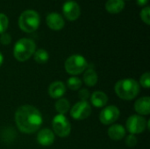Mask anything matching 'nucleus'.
<instances>
[{
	"instance_id": "obj_12",
	"label": "nucleus",
	"mask_w": 150,
	"mask_h": 149,
	"mask_svg": "<svg viewBox=\"0 0 150 149\" xmlns=\"http://www.w3.org/2000/svg\"><path fill=\"white\" fill-rule=\"evenodd\" d=\"M47 25L52 30L58 31L63 28L64 26V19L63 18L55 12H52L47 17Z\"/></svg>"
},
{
	"instance_id": "obj_4",
	"label": "nucleus",
	"mask_w": 150,
	"mask_h": 149,
	"mask_svg": "<svg viewBox=\"0 0 150 149\" xmlns=\"http://www.w3.org/2000/svg\"><path fill=\"white\" fill-rule=\"evenodd\" d=\"M40 23V15L33 10H26L23 11L18 18V25L20 29L25 32H33L36 31Z\"/></svg>"
},
{
	"instance_id": "obj_5",
	"label": "nucleus",
	"mask_w": 150,
	"mask_h": 149,
	"mask_svg": "<svg viewBox=\"0 0 150 149\" xmlns=\"http://www.w3.org/2000/svg\"><path fill=\"white\" fill-rule=\"evenodd\" d=\"M87 67V61L83 56L80 54H73L69 56L66 60L64 64V68L67 73L72 76H77L83 73V71H85Z\"/></svg>"
},
{
	"instance_id": "obj_8",
	"label": "nucleus",
	"mask_w": 150,
	"mask_h": 149,
	"mask_svg": "<svg viewBox=\"0 0 150 149\" xmlns=\"http://www.w3.org/2000/svg\"><path fill=\"white\" fill-rule=\"evenodd\" d=\"M91 113V106L86 101H80L76 103L70 110V116L76 120H83L87 119Z\"/></svg>"
},
{
	"instance_id": "obj_1",
	"label": "nucleus",
	"mask_w": 150,
	"mask_h": 149,
	"mask_svg": "<svg viewBox=\"0 0 150 149\" xmlns=\"http://www.w3.org/2000/svg\"><path fill=\"white\" fill-rule=\"evenodd\" d=\"M15 123L22 133H33L40 128L43 118L37 108L33 105H25L18 107L16 111Z\"/></svg>"
},
{
	"instance_id": "obj_11",
	"label": "nucleus",
	"mask_w": 150,
	"mask_h": 149,
	"mask_svg": "<svg viewBox=\"0 0 150 149\" xmlns=\"http://www.w3.org/2000/svg\"><path fill=\"white\" fill-rule=\"evenodd\" d=\"M37 141L41 146H50L54 141V133L48 128L41 129L37 135Z\"/></svg>"
},
{
	"instance_id": "obj_13",
	"label": "nucleus",
	"mask_w": 150,
	"mask_h": 149,
	"mask_svg": "<svg viewBox=\"0 0 150 149\" xmlns=\"http://www.w3.org/2000/svg\"><path fill=\"white\" fill-rule=\"evenodd\" d=\"M66 92V86L64 83L61 81L54 82L50 84L48 88V94L52 98L58 99L61 98Z\"/></svg>"
},
{
	"instance_id": "obj_19",
	"label": "nucleus",
	"mask_w": 150,
	"mask_h": 149,
	"mask_svg": "<svg viewBox=\"0 0 150 149\" xmlns=\"http://www.w3.org/2000/svg\"><path fill=\"white\" fill-rule=\"evenodd\" d=\"M70 104L66 98H59L55 103V110L59 114L64 115L69 112Z\"/></svg>"
},
{
	"instance_id": "obj_10",
	"label": "nucleus",
	"mask_w": 150,
	"mask_h": 149,
	"mask_svg": "<svg viewBox=\"0 0 150 149\" xmlns=\"http://www.w3.org/2000/svg\"><path fill=\"white\" fill-rule=\"evenodd\" d=\"M62 11L66 18H68L70 21L76 20L81 14V9L79 4L72 0L64 3L62 7Z\"/></svg>"
},
{
	"instance_id": "obj_15",
	"label": "nucleus",
	"mask_w": 150,
	"mask_h": 149,
	"mask_svg": "<svg viewBox=\"0 0 150 149\" xmlns=\"http://www.w3.org/2000/svg\"><path fill=\"white\" fill-rule=\"evenodd\" d=\"M108 101L107 95L103 91H95L91 96V102L93 106L97 108H102L106 105Z\"/></svg>"
},
{
	"instance_id": "obj_25",
	"label": "nucleus",
	"mask_w": 150,
	"mask_h": 149,
	"mask_svg": "<svg viewBox=\"0 0 150 149\" xmlns=\"http://www.w3.org/2000/svg\"><path fill=\"white\" fill-rule=\"evenodd\" d=\"M126 144L129 148H134L137 144V138L134 134H130L126 139Z\"/></svg>"
},
{
	"instance_id": "obj_14",
	"label": "nucleus",
	"mask_w": 150,
	"mask_h": 149,
	"mask_svg": "<svg viewBox=\"0 0 150 149\" xmlns=\"http://www.w3.org/2000/svg\"><path fill=\"white\" fill-rule=\"evenodd\" d=\"M134 110L140 115H149L150 113L149 97H143L139 98L134 104Z\"/></svg>"
},
{
	"instance_id": "obj_16",
	"label": "nucleus",
	"mask_w": 150,
	"mask_h": 149,
	"mask_svg": "<svg viewBox=\"0 0 150 149\" xmlns=\"http://www.w3.org/2000/svg\"><path fill=\"white\" fill-rule=\"evenodd\" d=\"M108 136L113 141H120L126 135V129L123 126L115 124L108 129Z\"/></svg>"
},
{
	"instance_id": "obj_30",
	"label": "nucleus",
	"mask_w": 150,
	"mask_h": 149,
	"mask_svg": "<svg viewBox=\"0 0 150 149\" xmlns=\"http://www.w3.org/2000/svg\"><path fill=\"white\" fill-rule=\"evenodd\" d=\"M69 1H70V0H69Z\"/></svg>"
},
{
	"instance_id": "obj_6",
	"label": "nucleus",
	"mask_w": 150,
	"mask_h": 149,
	"mask_svg": "<svg viewBox=\"0 0 150 149\" xmlns=\"http://www.w3.org/2000/svg\"><path fill=\"white\" fill-rule=\"evenodd\" d=\"M52 126L54 133L62 138L69 136L71 132V125L69 121L64 115L62 114H58L54 118Z\"/></svg>"
},
{
	"instance_id": "obj_29",
	"label": "nucleus",
	"mask_w": 150,
	"mask_h": 149,
	"mask_svg": "<svg viewBox=\"0 0 150 149\" xmlns=\"http://www.w3.org/2000/svg\"><path fill=\"white\" fill-rule=\"evenodd\" d=\"M3 62H4V56H3L2 53L0 52V67H1V65L3 64Z\"/></svg>"
},
{
	"instance_id": "obj_7",
	"label": "nucleus",
	"mask_w": 150,
	"mask_h": 149,
	"mask_svg": "<svg viewBox=\"0 0 150 149\" xmlns=\"http://www.w3.org/2000/svg\"><path fill=\"white\" fill-rule=\"evenodd\" d=\"M147 120L140 115H132L127 121V129L131 134H139L145 131Z\"/></svg>"
},
{
	"instance_id": "obj_17",
	"label": "nucleus",
	"mask_w": 150,
	"mask_h": 149,
	"mask_svg": "<svg viewBox=\"0 0 150 149\" xmlns=\"http://www.w3.org/2000/svg\"><path fill=\"white\" fill-rule=\"evenodd\" d=\"M125 7L124 0H108L105 4V9L110 13H119Z\"/></svg>"
},
{
	"instance_id": "obj_26",
	"label": "nucleus",
	"mask_w": 150,
	"mask_h": 149,
	"mask_svg": "<svg viewBox=\"0 0 150 149\" xmlns=\"http://www.w3.org/2000/svg\"><path fill=\"white\" fill-rule=\"evenodd\" d=\"M11 41V37L10 34L6 33V32H4L1 34V37H0V42L1 44L3 45H9Z\"/></svg>"
},
{
	"instance_id": "obj_18",
	"label": "nucleus",
	"mask_w": 150,
	"mask_h": 149,
	"mask_svg": "<svg viewBox=\"0 0 150 149\" xmlns=\"http://www.w3.org/2000/svg\"><path fill=\"white\" fill-rule=\"evenodd\" d=\"M98 75L94 69H87L83 75V81L84 83L90 87H92L97 84L98 83Z\"/></svg>"
},
{
	"instance_id": "obj_27",
	"label": "nucleus",
	"mask_w": 150,
	"mask_h": 149,
	"mask_svg": "<svg viewBox=\"0 0 150 149\" xmlns=\"http://www.w3.org/2000/svg\"><path fill=\"white\" fill-rule=\"evenodd\" d=\"M78 97L82 101H86L90 97V91L86 89H83L78 92Z\"/></svg>"
},
{
	"instance_id": "obj_3",
	"label": "nucleus",
	"mask_w": 150,
	"mask_h": 149,
	"mask_svg": "<svg viewBox=\"0 0 150 149\" xmlns=\"http://www.w3.org/2000/svg\"><path fill=\"white\" fill-rule=\"evenodd\" d=\"M36 45L31 39L23 38L18 40L14 46L13 54L18 61H27L35 52Z\"/></svg>"
},
{
	"instance_id": "obj_28",
	"label": "nucleus",
	"mask_w": 150,
	"mask_h": 149,
	"mask_svg": "<svg viewBox=\"0 0 150 149\" xmlns=\"http://www.w3.org/2000/svg\"><path fill=\"white\" fill-rule=\"evenodd\" d=\"M149 0H137V4L140 5V6H144L148 4Z\"/></svg>"
},
{
	"instance_id": "obj_9",
	"label": "nucleus",
	"mask_w": 150,
	"mask_h": 149,
	"mask_svg": "<svg viewBox=\"0 0 150 149\" xmlns=\"http://www.w3.org/2000/svg\"><path fill=\"white\" fill-rule=\"evenodd\" d=\"M120 112L118 107L114 105L106 106L102 110L99 114V120L104 125L113 124L120 117Z\"/></svg>"
},
{
	"instance_id": "obj_23",
	"label": "nucleus",
	"mask_w": 150,
	"mask_h": 149,
	"mask_svg": "<svg viewBox=\"0 0 150 149\" xmlns=\"http://www.w3.org/2000/svg\"><path fill=\"white\" fill-rule=\"evenodd\" d=\"M140 83L143 88L149 89L150 87V74L149 72L144 73L140 79Z\"/></svg>"
},
{
	"instance_id": "obj_22",
	"label": "nucleus",
	"mask_w": 150,
	"mask_h": 149,
	"mask_svg": "<svg viewBox=\"0 0 150 149\" xmlns=\"http://www.w3.org/2000/svg\"><path fill=\"white\" fill-rule=\"evenodd\" d=\"M8 25H9V20L6 15L0 13V34L4 33L6 29L8 28Z\"/></svg>"
},
{
	"instance_id": "obj_20",
	"label": "nucleus",
	"mask_w": 150,
	"mask_h": 149,
	"mask_svg": "<svg viewBox=\"0 0 150 149\" xmlns=\"http://www.w3.org/2000/svg\"><path fill=\"white\" fill-rule=\"evenodd\" d=\"M33 56H34L33 57L34 61L39 64H45L48 61V58H49L48 53L45 49H42V48L35 50Z\"/></svg>"
},
{
	"instance_id": "obj_24",
	"label": "nucleus",
	"mask_w": 150,
	"mask_h": 149,
	"mask_svg": "<svg viewBox=\"0 0 150 149\" xmlns=\"http://www.w3.org/2000/svg\"><path fill=\"white\" fill-rule=\"evenodd\" d=\"M150 8L149 6L143 8L141 11V18L147 24V25H149L150 24Z\"/></svg>"
},
{
	"instance_id": "obj_2",
	"label": "nucleus",
	"mask_w": 150,
	"mask_h": 149,
	"mask_svg": "<svg viewBox=\"0 0 150 149\" xmlns=\"http://www.w3.org/2000/svg\"><path fill=\"white\" fill-rule=\"evenodd\" d=\"M114 90L118 97L121 99L132 100L139 94L140 85L134 79L126 78L117 82Z\"/></svg>"
},
{
	"instance_id": "obj_21",
	"label": "nucleus",
	"mask_w": 150,
	"mask_h": 149,
	"mask_svg": "<svg viewBox=\"0 0 150 149\" xmlns=\"http://www.w3.org/2000/svg\"><path fill=\"white\" fill-rule=\"evenodd\" d=\"M67 86L71 90H77L82 86V81L77 76H72L69 77L67 81Z\"/></svg>"
}]
</instances>
